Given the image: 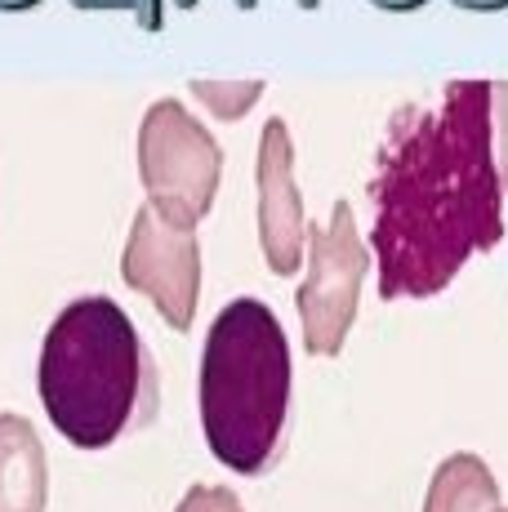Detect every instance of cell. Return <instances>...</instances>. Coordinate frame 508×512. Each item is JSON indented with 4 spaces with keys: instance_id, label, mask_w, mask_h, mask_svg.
<instances>
[{
    "instance_id": "e0dca14e",
    "label": "cell",
    "mask_w": 508,
    "mask_h": 512,
    "mask_svg": "<svg viewBox=\"0 0 508 512\" xmlns=\"http://www.w3.org/2000/svg\"><path fill=\"white\" fill-rule=\"evenodd\" d=\"M197 5H201V0H174V9H183V14H192V9H197ZM232 5H237V9H246V14H250V9L259 5V0H232Z\"/></svg>"
},
{
    "instance_id": "ba28073f",
    "label": "cell",
    "mask_w": 508,
    "mask_h": 512,
    "mask_svg": "<svg viewBox=\"0 0 508 512\" xmlns=\"http://www.w3.org/2000/svg\"><path fill=\"white\" fill-rule=\"evenodd\" d=\"M50 459L32 419L0 415V512H45Z\"/></svg>"
},
{
    "instance_id": "3957f363",
    "label": "cell",
    "mask_w": 508,
    "mask_h": 512,
    "mask_svg": "<svg viewBox=\"0 0 508 512\" xmlns=\"http://www.w3.org/2000/svg\"><path fill=\"white\" fill-rule=\"evenodd\" d=\"M290 339L263 299H232L201 348V432L210 455L241 477H263L290 437Z\"/></svg>"
},
{
    "instance_id": "4fadbf2b",
    "label": "cell",
    "mask_w": 508,
    "mask_h": 512,
    "mask_svg": "<svg viewBox=\"0 0 508 512\" xmlns=\"http://www.w3.org/2000/svg\"><path fill=\"white\" fill-rule=\"evenodd\" d=\"M130 18L143 32H161L165 27V0H130Z\"/></svg>"
},
{
    "instance_id": "2e32d148",
    "label": "cell",
    "mask_w": 508,
    "mask_h": 512,
    "mask_svg": "<svg viewBox=\"0 0 508 512\" xmlns=\"http://www.w3.org/2000/svg\"><path fill=\"white\" fill-rule=\"evenodd\" d=\"M375 9H384V14H419L424 5H433V0H370Z\"/></svg>"
},
{
    "instance_id": "5b68a950",
    "label": "cell",
    "mask_w": 508,
    "mask_h": 512,
    "mask_svg": "<svg viewBox=\"0 0 508 512\" xmlns=\"http://www.w3.org/2000/svg\"><path fill=\"white\" fill-rule=\"evenodd\" d=\"M370 245L357 232V214L348 201H335L330 214L308 228L304 254V285L295 294L299 330H304L308 357H339L348 343V330L357 321L361 285L370 272Z\"/></svg>"
},
{
    "instance_id": "52a82bcc",
    "label": "cell",
    "mask_w": 508,
    "mask_h": 512,
    "mask_svg": "<svg viewBox=\"0 0 508 512\" xmlns=\"http://www.w3.org/2000/svg\"><path fill=\"white\" fill-rule=\"evenodd\" d=\"M254 219H259V250L272 277H295L308 254V214L295 179V139L281 116H268L254 152Z\"/></svg>"
},
{
    "instance_id": "277c9868",
    "label": "cell",
    "mask_w": 508,
    "mask_h": 512,
    "mask_svg": "<svg viewBox=\"0 0 508 512\" xmlns=\"http://www.w3.org/2000/svg\"><path fill=\"white\" fill-rule=\"evenodd\" d=\"M139 183L148 205L174 228H192L214 210L223 183V147L179 98H156L139 121Z\"/></svg>"
},
{
    "instance_id": "9a60e30c",
    "label": "cell",
    "mask_w": 508,
    "mask_h": 512,
    "mask_svg": "<svg viewBox=\"0 0 508 512\" xmlns=\"http://www.w3.org/2000/svg\"><path fill=\"white\" fill-rule=\"evenodd\" d=\"M72 5L85 9V14H130L125 0H72Z\"/></svg>"
},
{
    "instance_id": "7a4b0ae2",
    "label": "cell",
    "mask_w": 508,
    "mask_h": 512,
    "mask_svg": "<svg viewBox=\"0 0 508 512\" xmlns=\"http://www.w3.org/2000/svg\"><path fill=\"white\" fill-rule=\"evenodd\" d=\"M36 388L58 437L76 450H107L156 415V366L134 321L107 294H81L54 317Z\"/></svg>"
},
{
    "instance_id": "8fae6325",
    "label": "cell",
    "mask_w": 508,
    "mask_h": 512,
    "mask_svg": "<svg viewBox=\"0 0 508 512\" xmlns=\"http://www.w3.org/2000/svg\"><path fill=\"white\" fill-rule=\"evenodd\" d=\"M491 152L508 196V81H491Z\"/></svg>"
},
{
    "instance_id": "ac0fdd59",
    "label": "cell",
    "mask_w": 508,
    "mask_h": 512,
    "mask_svg": "<svg viewBox=\"0 0 508 512\" xmlns=\"http://www.w3.org/2000/svg\"><path fill=\"white\" fill-rule=\"evenodd\" d=\"M41 0H0V14H27V9H36Z\"/></svg>"
},
{
    "instance_id": "5bb4252c",
    "label": "cell",
    "mask_w": 508,
    "mask_h": 512,
    "mask_svg": "<svg viewBox=\"0 0 508 512\" xmlns=\"http://www.w3.org/2000/svg\"><path fill=\"white\" fill-rule=\"evenodd\" d=\"M464 14H508V0H451Z\"/></svg>"
},
{
    "instance_id": "30bf717a",
    "label": "cell",
    "mask_w": 508,
    "mask_h": 512,
    "mask_svg": "<svg viewBox=\"0 0 508 512\" xmlns=\"http://www.w3.org/2000/svg\"><path fill=\"white\" fill-rule=\"evenodd\" d=\"M188 90H192V98H197L205 112L214 116V121L232 125V121H241L254 103H259L268 85H263L259 76H250V81H210V76H192Z\"/></svg>"
},
{
    "instance_id": "ffe728a7",
    "label": "cell",
    "mask_w": 508,
    "mask_h": 512,
    "mask_svg": "<svg viewBox=\"0 0 508 512\" xmlns=\"http://www.w3.org/2000/svg\"><path fill=\"white\" fill-rule=\"evenodd\" d=\"M500 512H508V508H500Z\"/></svg>"
},
{
    "instance_id": "d6986e66",
    "label": "cell",
    "mask_w": 508,
    "mask_h": 512,
    "mask_svg": "<svg viewBox=\"0 0 508 512\" xmlns=\"http://www.w3.org/2000/svg\"><path fill=\"white\" fill-rule=\"evenodd\" d=\"M295 5H299V9H308V14H312V9H321V0H295Z\"/></svg>"
},
{
    "instance_id": "8992f818",
    "label": "cell",
    "mask_w": 508,
    "mask_h": 512,
    "mask_svg": "<svg viewBox=\"0 0 508 512\" xmlns=\"http://www.w3.org/2000/svg\"><path fill=\"white\" fill-rule=\"evenodd\" d=\"M121 277L161 312L170 330H192L201 303V241L192 228H174L152 205H139L121 250Z\"/></svg>"
},
{
    "instance_id": "6da1fadb",
    "label": "cell",
    "mask_w": 508,
    "mask_h": 512,
    "mask_svg": "<svg viewBox=\"0 0 508 512\" xmlns=\"http://www.w3.org/2000/svg\"><path fill=\"white\" fill-rule=\"evenodd\" d=\"M370 259L379 299H433L504 236V183L491 152V81L442 85L397 107L370 179Z\"/></svg>"
},
{
    "instance_id": "7c38bea8",
    "label": "cell",
    "mask_w": 508,
    "mask_h": 512,
    "mask_svg": "<svg viewBox=\"0 0 508 512\" xmlns=\"http://www.w3.org/2000/svg\"><path fill=\"white\" fill-rule=\"evenodd\" d=\"M174 512H246V504L228 486H192Z\"/></svg>"
},
{
    "instance_id": "9c48e42d",
    "label": "cell",
    "mask_w": 508,
    "mask_h": 512,
    "mask_svg": "<svg viewBox=\"0 0 508 512\" xmlns=\"http://www.w3.org/2000/svg\"><path fill=\"white\" fill-rule=\"evenodd\" d=\"M500 481L482 455L455 450L437 464L428 481L424 512H500Z\"/></svg>"
}]
</instances>
